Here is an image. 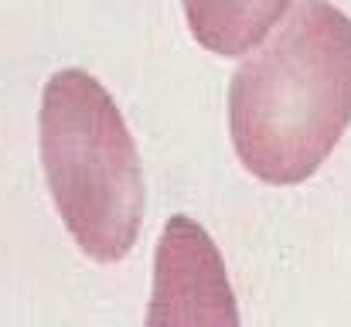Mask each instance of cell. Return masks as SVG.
Instances as JSON below:
<instances>
[{"label": "cell", "mask_w": 351, "mask_h": 327, "mask_svg": "<svg viewBox=\"0 0 351 327\" xmlns=\"http://www.w3.org/2000/svg\"><path fill=\"white\" fill-rule=\"evenodd\" d=\"M351 123V17L328 0H293L273 38L229 86L232 147L266 184L307 181Z\"/></svg>", "instance_id": "6da1fadb"}, {"label": "cell", "mask_w": 351, "mask_h": 327, "mask_svg": "<svg viewBox=\"0 0 351 327\" xmlns=\"http://www.w3.org/2000/svg\"><path fill=\"white\" fill-rule=\"evenodd\" d=\"M147 327H242L219 245L188 215H174L157 239Z\"/></svg>", "instance_id": "3957f363"}, {"label": "cell", "mask_w": 351, "mask_h": 327, "mask_svg": "<svg viewBox=\"0 0 351 327\" xmlns=\"http://www.w3.org/2000/svg\"><path fill=\"white\" fill-rule=\"evenodd\" d=\"M41 164L75 245L119 263L140 232L143 171L113 96L82 69H62L41 96Z\"/></svg>", "instance_id": "7a4b0ae2"}, {"label": "cell", "mask_w": 351, "mask_h": 327, "mask_svg": "<svg viewBox=\"0 0 351 327\" xmlns=\"http://www.w3.org/2000/svg\"><path fill=\"white\" fill-rule=\"evenodd\" d=\"M195 41L215 55H245L290 7V0H181Z\"/></svg>", "instance_id": "277c9868"}]
</instances>
